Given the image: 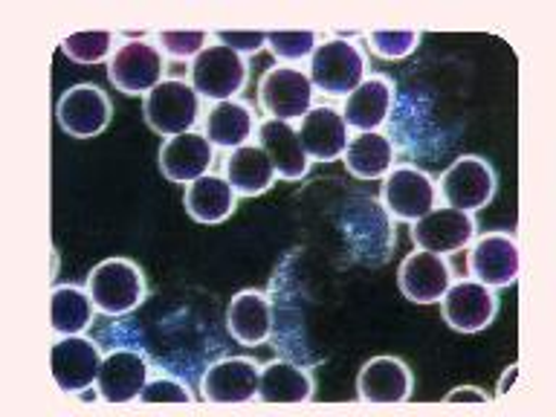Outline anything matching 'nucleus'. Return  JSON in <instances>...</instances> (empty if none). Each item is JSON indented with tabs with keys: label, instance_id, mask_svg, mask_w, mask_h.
<instances>
[{
	"label": "nucleus",
	"instance_id": "72a5a7b5",
	"mask_svg": "<svg viewBox=\"0 0 556 417\" xmlns=\"http://www.w3.org/2000/svg\"><path fill=\"white\" fill-rule=\"evenodd\" d=\"M217 43H224L229 50H235L238 55H252L258 52L261 47H267V33H215Z\"/></svg>",
	"mask_w": 556,
	"mask_h": 417
},
{
	"label": "nucleus",
	"instance_id": "dca6fc26",
	"mask_svg": "<svg viewBox=\"0 0 556 417\" xmlns=\"http://www.w3.org/2000/svg\"><path fill=\"white\" fill-rule=\"evenodd\" d=\"M400 293L415 304L441 302L452 285V269L443 255L417 250L403 258L397 269Z\"/></svg>",
	"mask_w": 556,
	"mask_h": 417
},
{
	"label": "nucleus",
	"instance_id": "bb28decb",
	"mask_svg": "<svg viewBox=\"0 0 556 417\" xmlns=\"http://www.w3.org/2000/svg\"><path fill=\"white\" fill-rule=\"evenodd\" d=\"M93 299L87 290L73 285L52 287L50 295V325L61 337H73L90 328L93 321Z\"/></svg>",
	"mask_w": 556,
	"mask_h": 417
},
{
	"label": "nucleus",
	"instance_id": "2eb2a0df",
	"mask_svg": "<svg viewBox=\"0 0 556 417\" xmlns=\"http://www.w3.org/2000/svg\"><path fill=\"white\" fill-rule=\"evenodd\" d=\"M148 382V359L139 351L122 348L111 351L102 359L99 377H96V391L104 403L122 406V403H134L139 400L142 389Z\"/></svg>",
	"mask_w": 556,
	"mask_h": 417
},
{
	"label": "nucleus",
	"instance_id": "f257e3e1",
	"mask_svg": "<svg viewBox=\"0 0 556 417\" xmlns=\"http://www.w3.org/2000/svg\"><path fill=\"white\" fill-rule=\"evenodd\" d=\"M87 293L104 316H125L146 302V273L130 258H104L87 276Z\"/></svg>",
	"mask_w": 556,
	"mask_h": 417
},
{
	"label": "nucleus",
	"instance_id": "aec40b11",
	"mask_svg": "<svg viewBox=\"0 0 556 417\" xmlns=\"http://www.w3.org/2000/svg\"><path fill=\"white\" fill-rule=\"evenodd\" d=\"M258 146L269 156V163H273L278 177H285V180H302L304 174L311 172V156L304 154L299 130L290 122L264 119L258 128Z\"/></svg>",
	"mask_w": 556,
	"mask_h": 417
},
{
	"label": "nucleus",
	"instance_id": "7c9ffc66",
	"mask_svg": "<svg viewBox=\"0 0 556 417\" xmlns=\"http://www.w3.org/2000/svg\"><path fill=\"white\" fill-rule=\"evenodd\" d=\"M319 43V35L311 29L302 33H267V47L278 61H302L311 59Z\"/></svg>",
	"mask_w": 556,
	"mask_h": 417
},
{
	"label": "nucleus",
	"instance_id": "9b49d317",
	"mask_svg": "<svg viewBox=\"0 0 556 417\" xmlns=\"http://www.w3.org/2000/svg\"><path fill=\"white\" fill-rule=\"evenodd\" d=\"M443 321L458 333H478L493 325L498 316V295L493 287L481 285V281H458L450 285L446 295L441 299Z\"/></svg>",
	"mask_w": 556,
	"mask_h": 417
},
{
	"label": "nucleus",
	"instance_id": "a878e982",
	"mask_svg": "<svg viewBox=\"0 0 556 417\" xmlns=\"http://www.w3.org/2000/svg\"><path fill=\"white\" fill-rule=\"evenodd\" d=\"M345 168L359 180H380L391 172L394 165V142L382 137L380 130L356 134L348 139L345 148Z\"/></svg>",
	"mask_w": 556,
	"mask_h": 417
},
{
	"label": "nucleus",
	"instance_id": "4be33fe9",
	"mask_svg": "<svg viewBox=\"0 0 556 417\" xmlns=\"http://www.w3.org/2000/svg\"><path fill=\"white\" fill-rule=\"evenodd\" d=\"M391 102H394V85H391L389 78H365L354 93L345 96V108H342L345 125L348 128L359 130V134L377 130L382 122L389 119Z\"/></svg>",
	"mask_w": 556,
	"mask_h": 417
},
{
	"label": "nucleus",
	"instance_id": "ddd939ff",
	"mask_svg": "<svg viewBox=\"0 0 556 417\" xmlns=\"http://www.w3.org/2000/svg\"><path fill=\"white\" fill-rule=\"evenodd\" d=\"M382 206L394 220L415 224L429 208H434L432 177L415 165H397L382 180Z\"/></svg>",
	"mask_w": 556,
	"mask_h": 417
},
{
	"label": "nucleus",
	"instance_id": "f3484780",
	"mask_svg": "<svg viewBox=\"0 0 556 417\" xmlns=\"http://www.w3.org/2000/svg\"><path fill=\"white\" fill-rule=\"evenodd\" d=\"M415 389V377L397 356H374L359 368L356 394L363 403H406Z\"/></svg>",
	"mask_w": 556,
	"mask_h": 417
},
{
	"label": "nucleus",
	"instance_id": "1a4fd4ad",
	"mask_svg": "<svg viewBox=\"0 0 556 417\" xmlns=\"http://www.w3.org/2000/svg\"><path fill=\"white\" fill-rule=\"evenodd\" d=\"M521 273V252L516 235L510 232H486L478 238L469 250V276L481 285L510 287L519 281Z\"/></svg>",
	"mask_w": 556,
	"mask_h": 417
},
{
	"label": "nucleus",
	"instance_id": "6ab92c4d",
	"mask_svg": "<svg viewBox=\"0 0 556 417\" xmlns=\"http://www.w3.org/2000/svg\"><path fill=\"white\" fill-rule=\"evenodd\" d=\"M299 139H302L304 154L311 156V160L333 163V160H339V156L345 154L348 148L345 116H342V111H337V108H330V104L311 108L307 116L302 119Z\"/></svg>",
	"mask_w": 556,
	"mask_h": 417
},
{
	"label": "nucleus",
	"instance_id": "0eeeda50",
	"mask_svg": "<svg viewBox=\"0 0 556 417\" xmlns=\"http://www.w3.org/2000/svg\"><path fill=\"white\" fill-rule=\"evenodd\" d=\"M261 111L269 119L293 122L304 119L313 108V81L304 70L273 67L261 76L258 85Z\"/></svg>",
	"mask_w": 556,
	"mask_h": 417
},
{
	"label": "nucleus",
	"instance_id": "20e7f679",
	"mask_svg": "<svg viewBox=\"0 0 556 417\" xmlns=\"http://www.w3.org/2000/svg\"><path fill=\"white\" fill-rule=\"evenodd\" d=\"M247 85V61L224 43H212L191 61V87L212 102H229Z\"/></svg>",
	"mask_w": 556,
	"mask_h": 417
},
{
	"label": "nucleus",
	"instance_id": "412c9836",
	"mask_svg": "<svg viewBox=\"0 0 556 417\" xmlns=\"http://www.w3.org/2000/svg\"><path fill=\"white\" fill-rule=\"evenodd\" d=\"M226 330L241 345H261L273 333V302L258 290H241L226 304Z\"/></svg>",
	"mask_w": 556,
	"mask_h": 417
},
{
	"label": "nucleus",
	"instance_id": "b1692460",
	"mask_svg": "<svg viewBox=\"0 0 556 417\" xmlns=\"http://www.w3.org/2000/svg\"><path fill=\"white\" fill-rule=\"evenodd\" d=\"M235 208H238V194L226 177L203 174L200 180H194L186 189V212L198 224H224L226 217H232Z\"/></svg>",
	"mask_w": 556,
	"mask_h": 417
},
{
	"label": "nucleus",
	"instance_id": "39448f33",
	"mask_svg": "<svg viewBox=\"0 0 556 417\" xmlns=\"http://www.w3.org/2000/svg\"><path fill=\"white\" fill-rule=\"evenodd\" d=\"M163 50L146 38H139V41L119 43L113 50L111 61H108V78L119 93L148 96L163 81Z\"/></svg>",
	"mask_w": 556,
	"mask_h": 417
},
{
	"label": "nucleus",
	"instance_id": "7ed1b4c3",
	"mask_svg": "<svg viewBox=\"0 0 556 417\" xmlns=\"http://www.w3.org/2000/svg\"><path fill=\"white\" fill-rule=\"evenodd\" d=\"M200 116L198 90L180 78H163L160 85L146 96V122L148 128L160 137H180L194 128Z\"/></svg>",
	"mask_w": 556,
	"mask_h": 417
},
{
	"label": "nucleus",
	"instance_id": "cd10ccee",
	"mask_svg": "<svg viewBox=\"0 0 556 417\" xmlns=\"http://www.w3.org/2000/svg\"><path fill=\"white\" fill-rule=\"evenodd\" d=\"M252 137V108L250 104L229 99L215 102L206 116V139L217 148H241Z\"/></svg>",
	"mask_w": 556,
	"mask_h": 417
},
{
	"label": "nucleus",
	"instance_id": "6e6552de",
	"mask_svg": "<svg viewBox=\"0 0 556 417\" xmlns=\"http://www.w3.org/2000/svg\"><path fill=\"white\" fill-rule=\"evenodd\" d=\"M102 359V348H99L96 339H87L81 333L61 337L50 351L52 377H55L64 394H81L99 377Z\"/></svg>",
	"mask_w": 556,
	"mask_h": 417
},
{
	"label": "nucleus",
	"instance_id": "c85d7f7f",
	"mask_svg": "<svg viewBox=\"0 0 556 417\" xmlns=\"http://www.w3.org/2000/svg\"><path fill=\"white\" fill-rule=\"evenodd\" d=\"M113 41H116L113 33H76L61 41V50L76 64H99L104 59L111 61L113 50H116Z\"/></svg>",
	"mask_w": 556,
	"mask_h": 417
},
{
	"label": "nucleus",
	"instance_id": "423d86ee",
	"mask_svg": "<svg viewBox=\"0 0 556 417\" xmlns=\"http://www.w3.org/2000/svg\"><path fill=\"white\" fill-rule=\"evenodd\" d=\"M495 189H498V177L484 156H458L441 177L443 200L450 203V208H460L469 215L493 203Z\"/></svg>",
	"mask_w": 556,
	"mask_h": 417
},
{
	"label": "nucleus",
	"instance_id": "4468645a",
	"mask_svg": "<svg viewBox=\"0 0 556 417\" xmlns=\"http://www.w3.org/2000/svg\"><path fill=\"white\" fill-rule=\"evenodd\" d=\"M476 238V217L460 208H429L412 224V241L417 250L450 255L464 250Z\"/></svg>",
	"mask_w": 556,
	"mask_h": 417
},
{
	"label": "nucleus",
	"instance_id": "a211bd4d",
	"mask_svg": "<svg viewBox=\"0 0 556 417\" xmlns=\"http://www.w3.org/2000/svg\"><path fill=\"white\" fill-rule=\"evenodd\" d=\"M212 163H215V146L208 142L206 134H198V130L165 139V146L160 148V172L165 180L182 182V186H191L203 174H208Z\"/></svg>",
	"mask_w": 556,
	"mask_h": 417
},
{
	"label": "nucleus",
	"instance_id": "473e14b6",
	"mask_svg": "<svg viewBox=\"0 0 556 417\" xmlns=\"http://www.w3.org/2000/svg\"><path fill=\"white\" fill-rule=\"evenodd\" d=\"M139 403H194V394L189 391V386L172 380V377H156V380H148L142 394H139Z\"/></svg>",
	"mask_w": 556,
	"mask_h": 417
},
{
	"label": "nucleus",
	"instance_id": "393cba45",
	"mask_svg": "<svg viewBox=\"0 0 556 417\" xmlns=\"http://www.w3.org/2000/svg\"><path fill=\"white\" fill-rule=\"evenodd\" d=\"M313 377L293 359H276L261 368L258 400L261 403H311Z\"/></svg>",
	"mask_w": 556,
	"mask_h": 417
},
{
	"label": "nucleus",
	"instance_id": "f03ea898",
	"mask_svg": "<svg viewBox=\"0 0 556 417\" xmlns=\"http://www.w3.org/2000/svg\"><path fill=\"white\" fill-rule=\"evenodd\" d=\"M311 81L328 96H348L365 81V52L354 38H328L311 55Z\"/></svg>",
	"mask_w": 556,
	"mask_h": 417
},
{
	"label": "nucleus",
	"instance_id": "c756f323",
	"mask_svg": "<svg viewBox=\"0 0 556 417\" xmlns=\"http://www.w3.org/2000/svg\"><path fill=\"white\" fill-rule=\"evenodd\" d=\"M365 38H368V47H371L374 55H380L386 61L406 59L420 43L417 29H371Z\"/></svg>",
	"mask_w": 556,
	"mask_h": 417
},
{
	"label": "nucleus",
	"instance_id": "2f4dec72",
	"mask_svg": "<svg viewBox=\"0 0 556 417\" xmlns=\"http://www.w3.org/2000/svg\"><path fill=\"white\" fill-rule=\"evenodd\" d=\"M156 41H160V50H163L168 59L194 61V55L206 47L208 35L206 33H168V29H165V33L156 35Z\"/></svg>",
	"mask_w": 556,
	"mask_h": 417
},
{
	"label": "nucleus",
	"instance_id": "5701e85b",
	"mask_svg": "<svg viewBox=\"0 0 556 417\" xmlns=\"http://www.w3.org/2000/svg\"><path fill=\"white\" fill-rule=\"evenodd\" d=\"M224 177L238 198H255L276 182V168L261 146H241L224 160Z\"/></svg>",
	"mask_w": 556,
	"mask_h": 417
},
{
	"label": "nucleus",
	"instance_id": "f8f14e48",
	"mask_svg": "<svg viewBox=\"0 0 556 417\" xmlns=\"http://www.w3.org/2000/svg\"><path fill=\"white\" fill-rule=\"evenodd\" d=\"M261 365L250 356H226L220 363L208 365V371L200 380V397L206 403H252L258 397Z\"/></svg>",
	"mask_w": 556,
	"mask_h": 417
},
{
	"label": "nucleus",
	"instance_id": "f704fd0d",
	"mask_svg": "<svg viewBox=\"0 0 556 417\" xmlns=\"http://www.w3.org/2000/svg\"><path fill=\"white\" fill-rule=\"evenodd\" d=\"M443 400H446V403H490V397H486L484 391L472 389V386H467V389H452Z\"/></svg>",
	"mask_w": 556,
	"mask_h": 417
},
{
	"label": "nucleus",
	"instance_id": "9d476101",
	"mask_svg": "<svg viewBox=\"0 0 556 417\" xmlns=\"http://www.w3.org/2000/svg\"><path fill=\"white\" fill-rule=\"evenodd\" d=\"M59 125L73 139H93L111 125L113 104L102 87L76 85L64 90L55 108Z\"/></svg>",
	"mask_w": 556,
	"mask_h": 417
}]
</instances>
